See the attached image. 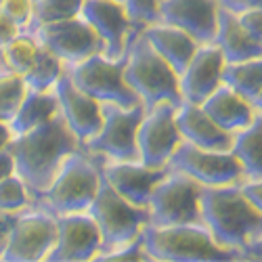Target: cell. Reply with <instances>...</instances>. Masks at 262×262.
Segmentation results:
<instances>
[{
  "label": "cell",
  "mask_w": 262,
  "mask_h": 262,
  "mask_svg": "<svg viewBox=\"0 0 262 262\" xmlns=\"http://www.w3.org/2000/svg\"><path fill=\"white\" fill-rule=\"evenodd\" d=\"M202 223L214 242L242 260L262 258V210L254 208L237 185L202 187Z\"/></svg>",
  "instance_id": "6da1fadb"
},
{
  "label": "cell",
  "mask_w": 262,
  "mask_h": 262,
  "mask_svg": "<svg viewBox=\"0 0 262 262\" xmlns=\"http://www.w3.org/2000/svg\"><path fill=\"white\" fill-rule=\"evenodd\" d=\"M80 147L61 114L34 130L13 135L7 143L15 162V174L26 183L32 198H38L51 185L65 158Z\"/></svg>",
  "instance_id": "7a4b0ae2"
},
{
  "label": "cell",
  "mask_w": 262,
  "mask_h": 262,
  "mask_svg": "<svg viewBox=\"0 0 262 262\" xmlns=\"http://www.w3.org/2000/svg\"><path fill=\"white\" fill-rule=\"evenodd\" d=\"M101 185V158L82 147L65 158L51 185L34 198L32 206L51 214L89 212Z\"/></svg>",
  "instance_id": "3957f363"
},
{
  "label": "cell",
  "mask_w": 262,
  "mask_h": 262,
  "mask_svg": "<svg viewBox=\"0 0 262 262\" xmlns=\"http://www.w3.org/2000/svg\"><path fill=\"white\" fill-rule=\"evenodd\" d=\"M124 80L139 97L145 112L160 103L179 107L183 103L179 74L156 53L149 40L139 32L126 51Z\"/></svg>",
  "instance_id": "277c9868"
},
{
  "label": "cell",
  "mask_w": 262,
  "mask_h": 262,
  "mask_svg": "<svg viewBox=\"0 0 262 262\" xmlns=\"http://www.w3.org/2000/svg\"><path fill=\"white\" fill-rule=\"evenodd\" d=\"M143 242L151 260L164 262H214L242 260L237 252L218 246L204 225H177L143 229Z\"/></svg>",
  "instance_id": "5b68a950"
},
{
  "label": "cell",
  "mask_w": 262,
  "mask_h": 262,
  "mask_svg": "<svg viewBox=\"0 0 262 262\" xmlns=\"http://www.w3.org/2000/svg\"><path fill=\"white\" fill-rule=\"evenodd\" d=\"M89 214L93 216V221L97 223L101 233L99 254L112 252L128 242H133L149 225V210L126 202L122 195H118L112 189V185L105 181L103 174H101L99 191L89 208Z\"/></svg>",
  "instance_id": "8992f818"
},
{
  "label": "cell",
  "mask_w": 262,
  "mask_h": 262,
  "mask_svg": "<svg viewBox=\"0 0 262 262\" xmlns=\"http://www.w3.org/2000/svg\"><path fill=\"white\" fill-rule=\"evenodd\" d=\"M202 185L191 177L170 170L149 195V225L177 227V225H204L200 208Z\"/></svg>",
  "instance_id": "52a82bcc"
},
{
  "label": "cell",
  "mask_w": 262,
  "mask_h": 262,
  "mask_svg": "<svg viewBox=\"0 0 262 262\" xmlns=\"http://www.w3.org/2000/svg\"><path fill=\"white\" fill-rule=\"evenodd\" d=\"M101 112L103 124L99 133L86 141L82 149L107 162H139L137 133L145 107L141 103L135 107L101 103Z\"/></svg>",
  "instance_id": "ba28073f"
},
{
  "label": "cell",
  "mask_w": 262,
  "mask_h": 262,
  "mask_svg": "<svg viewBox=\"0 0 262 262\" xmlns=\"http://www.w3.org/2000/svg\"><path fill=\"white\" fill-rule=\"evenodd\" d=\"M124 63L126 55L120 59H107L103 53H95L80 63L65 65V70L78 89L95 101L135 107L141 101L124 80Z\"/></svg>",
  "instance_id": "9c48e42d"
},
{
  "label": "cell",
  "mask_w": 262,
  "mask_h": 262,
  "mask_svg": "<svg viewBox=\"0 0 262 262\" xmlns=\"http://www.w3.org/2000/svg\"><path fill=\"white\" fill-rule=\"evenodd\" d=\"M168 168L183 172L202 187L237 185L246 179L244 168L231 151L200 149L187 141H181L168 158Z\"/></svg>",
  "instance_id": "30bf717a"
},
{
  "label": "cell",
  "mask_w": 262,
  "mask_h": 262,
  "mask_svg": "<svg viewBox=\"0 0 262 262\" xmlns=\"http://www.w3.org/2000/svg\"><path fill=\"white\" fill-rule=\"evenodd\" d=\"M55 239H57L55 214L30 206L17 214L13 229L9 233L7 248L0 260L7 262L47 260L49 252L55 246Z\"/></svg>",
  "instance_id": "8fae6325"
},
{
  "label": "cell",
  "mask_w": 262,
  "mask_h": 262,
  "mask_svg": "<svg viewBox=\"0 0 262 262\" xmlns=\"http://www.w3.org/2000/svg\"><path fill=\"white\" fill-rule=\"evenodd\" d=\"M32 34L63 65H74L95 53H103V40L80 15L38 26Z\"/></svg>",
  "instance_id": "7c38bea8"
},
{
  "label": "cell",
  "mask_w": 262,
  "mask_h": 262,
  "mask_svg": "<svg viewBox=\"0 0 262 262\" xmlns=\"http://www.w3.org/2000/svg\"><path fill=\"white\" fill-rule=\"evenodd\" d=\"M80 17L103 40V55L107 59L124 57L133 38L141 32L130 21L120 0H84Z\"/></svg>",
  "instance_id": "4fadbf2b"
},
{
  "label": "cell",
  "mask_w": 262,
  "mask_h": 262,
  "mask_svg": "<svg viewBox=\"0 0 262 262\" xmlns=\"http://www.w3.org/2000/svg\"><path fill=\"white\" fill-rule=\"evenodd\" d=\"M174 109L177 107L170 103H160L143 114L137 133V145L139 162H143L145 166H168V158L183 141L177 120H174Z\"/></svg>",
  "instance_id": "5bb4252c"
},
{
  "label": "cell",
  "mask_w": 262,
  "mask_h": 262,
  "mask_svg": "<svg viewBox=\"0 0 262 262\" xmlns=\"http://www.w3.org/2000/svg\"><path fill=\"white\" fill-rule=\"evenodd\" d=\"M57 239L49 252V262L95 260L101 252V233L89 212L57 214Z\"/></svg>",
  "instance_id": "9a60e30c"
},
{
  "label": "cell",
  "mask_w": 262,
  "mask_h": 262,
  "mask_svg": "<svg viewBox=\"0 0 262 262\" xmlns=\"http://www.w3.org/2000/svg\"><path fill=\"white\" fill-rule=\"evenodd\" d=\"M53 91L59 101V114L63 120L68 122L70 130L76 135L80 145H84L91 137L99 133V128L103 124V112H101V103L82 93L74 80L70 78L68 70L63 68L61 76L57 78Z\"/></svg>",
  "instance_id": "2e32d148"
},
{
  "label": "cell",
  "mask_w": 262,
  "mask_h": 262,
  "mask_svg": "<svg viewBox=\"0 0 262 262\" xmlns=\"http://www.w3.org/2000/svg\"><path fill=\"white\" fill-rule=\"evenodd\" d=\"M170 172L168 166L151 168L143 162H107L101 160V174L105 181L112 185V189L122 195L126 202L133 206L147 208L149 195L156 189V185Z\"/></svg>",
  "instance_id": "e0dca14e"
},
{
  "label": "cell",
  "mask_w": 262,
  "mask_h": 262,
  "mask_svg": "<svg viewBox=\"0 0 262 262\" xmlns=\"http://www.w3.org/2000/svg\"><path fill=\"white\" fill-rule=\"evenodd\" d=\"M225 55L221 53L214 42L210 45H200L191 61L185 65V70L179 74V86L183 101L202 105L208 95H212L218 86L223 84V68H225Z\"/></svg>",
  "instance_id": "ac0fdd59"
},
{
  "label": "cell",
  "mask_w": 262,
  "mask_h": 262,
  "mask_svg": "<svg viewBox=\"0 0 262 262\" xmlns=\"http://www.w3.org/2000/svg\"><path fill=\"white\" fill-rule=\"evenodd\" d=\"M216 17V0H160V21L181 28L198 45L214 42Z\"/></svg>",
  "instance_id": "d6986e66"
},
{
  "label": "cell",
  "mask_w": 262,
  "mask_h": 262,
  "mask_svg": "<svg viewBox=\"0 0 262 262\" xmlns=\"http://www.w3.org/2000/svg\"><path fill=\"white\" fill-rule=\"evenodd\" d=\"M174 120H177L181 139L210 151H231L233 145V133H227L218 126L204 109L202 105L183 101L174 109Z\"/></svg>",
  "instance_id": "ffe728a7"
},
{
  "label": "cell",
  "mask_w": 262,
  "mask_h": 262,
  "mask_svg": "<svg viewBox=\"0 0 262 262\" xmlns=\"http://www.w3.org/2000/svg\"><path fill=\"white\" fill-rule=\"evenodd\" d=\"M202 109L223 130L233 135L248 128L258 116H262V109H256L248 99L237 95L225 84H221L212 95L204 99Z\"/></svg>",
  "instance_id": "44dd1931"
},
{
  "label": "cell",
  "mask_w": 262,
  "mask_h": 262,
  "mask_svg": "<svg viewBox=\"0 0 262 262\" xmlns=\"http://www.w3.org/2000/svg\"><path fill=\"white\" fill-rule=\"evenodd\" d=\"M143 36L149 40V45L156 49V53L177 74L185 70V65L191 61V57L200 47L187 32H183L181 28H174L170 24H164V21L147 26L143 30Z\"/></svg>",
  "instance_id": "7402d4cb"
},
{
  "label": "cell",
  "mask_w": 262,
  "mask_h": 262,
  "mask_svg": "<svg viewBox=\"0 0 262 262\" xmlns=\"http://www.w3.org/2000/svg\"><path fill=\"white\" fill-rule=\"evenodd\" d=\"M214 45L225 55V61H246L262 57V42L254 40L239 24L237 15L223 7H218Z\"/></svg>",
  "instance_id": "603a6c76"
},
{
  "label": "cell",
  "mask_w": 262,
  "mask_h": 262,
  "mask_svg": "<svg viewBox=\"0 0 262 262\" xmlns=\"http://www.w3.org/2000/svg\"><path fill=\"white\" fill-rule=\"evenodd\" d=\"M59 114V101L55 91H26L15 116L9 120L11 135H21L47 124Z\"/></svg>",
  "instance_id": "cb8c5ba5"
},
{
  "label": "cell",
  "mask_w": 262,
  "mask_h": 262,
  "mask_svg": "<svg viewBox=\"0 0 262 262\" xmlns=\"http://www.w3.org/2000/svg\"><path fill=\"white\" fill-rule=\"evenodd\" d=\"M223 84L262 109V57L246 61H227L221 76Z\"/></svg>",
  "instance_id": "d4e9b609"
},
{
  "label": "cell",
  "mask_w": 262,
  "mask_h": 262,
  "mask_svg": "<svg viewBox=\"0 0 262 262\" xmlns=\"http://www.w3.org/2000/svg\"><path fill=\"white\" fill-rule=\"evenodd\" d=\"M231 154L239 160L246 179H262V116L233 137Z\"/></svg>",
  "instance_id": "484cf974"
},
{
  "label": "cell",
  "mask_w": 262,
  "mask_h": 262,
  "mask_svg": "<svg viewBox=\"0 0 262 262\" xmlns=\"http://www.w3.org/2000/svg\"><path fill=\"white\" fill-rule=\"evenodd\" d=\"M63 68L65 65L45 45H40V51H38L34 63L21 78L26 82V89H30V91H51L57 78L61 76Z\"/></svg>",
  "instance_id": "4316f807"
},
{
  "label": "cell",
  "mask_w": 262,
  "mask_h": 262,
  "mask_svg": "<svg viewBox=\"0 0 262 262\" xmlns=\"http://www.w3.org/2000/svg\"><path fill=\"white\" fill-rule=\"evenodd\" d=\"M40 51V42L32 32H19L9 45L3 49V57H5V65L7 70L24 76L30 65L34 63L36 55Z\"/></svg>",
  "instance_id": "83f0119b"
},
{
  "label": "cell",
  "mask_w": 262,
  "mask_h": 262,
  "mask_svg": "<svg viewBox=\"0 0 262 262\" xmlns=\"http://www.w3.org/2000/svg\"><path fill=\"white\" fill-rule=\"evenodd\" d=\"M82 3L84 0H32V24L28 32H34L38 26L80 15Z\"/></svg>",
  "instance_id": "f1b7e54d"
},
{
  "label": "cell",
  "mask_w": 262,
  "mask_h": 262,
  "mask_svg": "<svg viewBox=\"0 0 262 262\" xmlns=\"http://www.w3.org/2000/svg\"><path fill=\"white\" fill-rule=\"evenodd\" d=\"M26 82L11 70H0V122L9 124L26 95Z\"/></svg>",
  "instance_id": "f546056e"
},
{
  "label": "cell",
  "mask_w": 262,
  "mask_h": 262,
  "mask_svg": "<svg viewBox=\"0 0 262 262\" xmlns=\"http://www.w3.org/2000/svg\"><path fill=\"white\" fill-rule=\"evenodd\" d=\"M34 202L32 193L28 191L26 183L21 181L17 174L0 181V210L5 212H21L30 208Z\"/></svg>",
  "instance_id": "4dcf8cb0"
},
{
  "label": "cell",
  "mask_w": 262,
  "mask_h": 262,
  "mask_svg": "<svg viewBox=\"0 0 262 262\" xmlns=\"http://www.w3.org/2000/svg\"><path fill=\"white\" fill-rule=\"evenodd\" d=\"M124 9L141 32L160 21V0H124Z\"/></svg>",
  "instance_id": "1f68e13d"
},
{
  "label": "cell",
  "mask_w": 262,
  "mask_h": 262,
  "mask_svg": "<svg viewBox=\"0 0 262 262\" xmlns=\"http://www.w3.org/2000/svg\"><path fill=\"white\" fill-rule=\"evenodd\" d=\"M95 260H141V262H147L151 260L147 248H145V242H143V233L139 237H135L133 242H128L112 252H105V254H99Z\"/></svg>",
  "instance_id": "d6a6232c"
},
{
  "label": "cell",
  "mask_w": 262,
  "mask_h": 262,
  "mask_svg": "<svg viewBox=\"0 0 262 262\" xmlns=\"http://www.w3.org/2000/svg\"><path fill=\"white\" fill-rule=\"evenodd\" d=\"M0 13L7 15L21 32H28L32 24V0H0Z\"/></svg>",
  "instance_id": "836d02e7"
},
{
  "label": "cell",
  "mask_w": 262,
  "mask_h": 262,
  "mask_svg": "<svg viewBox=\"0 0 262 262\" xmlns=\"http://www.w3.org/2000/svg\"><path fill=\"white\" fill-rule=\"evenodd\" d=\"M237 19L254 40L262 42V11L260 9H250L244 13H237Z\"/></svg>",
  "instance_id": "e575fe53"
},
{
  "label": "cell",
  "mask_w": 262,
  "mask_h": 262,
  "mask_svg": "<svg viewBox=\"0 0 262 262\" xmlns=\"http://www.w3.org/2000/svg\"><path fill=\"white\" fill-rule=\"evenodd\" d=\"M239 191L244 193V198L258 210H262V179L254 181V179H244L239 183Z\"/></svg>",
  "instance_id": "d590c367"
},
{
  "label": "cell",
  "mask_w": 262,
  "mask_h": 262,
  "mask_svg": "<svg viewBox=\"0 0 262 262\" xmlns=\"http://www.w3.org/2000/svg\"><path fill=\"white\" fill-rule=\"evenodd\" d=\"M17 214L19 212H5V210H0V258H3V252L7 248L9 233L13 229V223H15Z\"/></svg>",
  "instance_id": "8d00e7d4"
},
{
  "label": "cell",
  "mask_w": 262,
  "mask_h": 262,
  "mask_svg": "<svg viewBox=\"0 0 262 262\" xmlns=\"http://www.w3.org/2000/svg\"><path fill=\"white\" fill-rule=\"evenodd\" d=\"M218 7H223L231 13H244L250 9H260L262 7V0H216Z\"/></svg>",
  "instance_id": "74e56055"
},
{
  "label": "cell",
  "mask_w": 262,
  "mask_h": 262,
  "mask_svg": "<svg viewBox=\"0 0 262 262\" xmlns=\"http://www.w3.org/2000/svg\"><path fill=\"white\" fill-rule=\"evenodd\" d=\"M19 32H21V30L13 24V21H11L7 15L0 13V51H3Z\"/></svg>",
  "instance_id": "f35d334b"
},
{
  "label": "cell",
  "mask_w": 262,
  "mask_h": 262,
  "mask_svg": "<svg viewBox=\"0 0 262 262\" xmlns=\"http://www.w3.org/2000/svg\"><path fill=\"white\" fill-rule=\"evenodd\" d=\"M11 174H15V162H13L11 151L5 147V149H0V181L11 177Z\"/></svg>",
  "instance_id": "ab89813d"
},
{
  "label": "cell",
  "mask_w": 262,
  "mask_h": 262,
  "mask_svg": "<svg viewBox=\"0 0 262 262\" xmlns=\"http://www.w3.org/2000/svg\"><path fill=\"white\" fill-rule=\"evenodd\" d=\"M11 130H9V124H5V122H0V149H5L7 147V143L11 141Z\"/></svg>",
  "instance_id": "60d3db41"
},
{
  "label": "cell",
  "mask_w": 262,
  "mask_h": 262,
  "mask_svg": "<svg viewBox=\"0 0 262 262\" xmlns=\"http://www.w3.org/2000/svg\"><path fill=\"white\" fill-rule=\"evenodd\" d=\"M0 70H7V65H5V57H3V51H0Z\"/></svg>",
  "instance_id": "b9f144b4"
},
{
  "label": "cell",
  "mask_w": 262,
  "mask_h": 262,
  "mask_svg": "<svg viewBox=\"0 0 262 262\" xmlns=\"http://www.w3.org/2000/svg\"><path fill=\"white\" fill-rule=\"evenodd\" d=\"M120 3H124V0H120Z\"/></svg>",
  "instance_id": "7bdbcfd3"
}]
</instances>
